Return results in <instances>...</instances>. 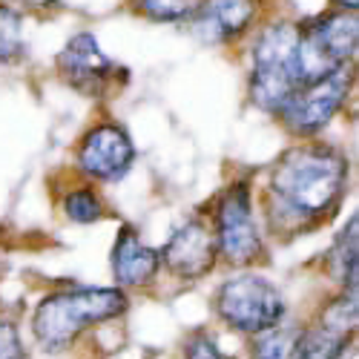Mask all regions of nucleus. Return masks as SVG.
Segmentation results:
<instances>
[{
  "label": "nucleus",
  "instance_id": "obj_1",
  "mask_svg": "<svg viewBox=\"0 0 359 359\" xmlns=\"http://www.w3.org/2000/svg\"><path fill=\"white\" fill-rule=\"evenodd\" d=\"M348 158L339 149L308 141L273 164L267 178V219L273 230H311L327 222L345 196Z\"/></svg>",
  "mask_w": 359,
  "mask_h": 359
},
{
  "label": "nucleus",
  "instance_id": "obj_2",
  "mask_svg": "<svg viewBox=\"0 0 359 359\" xmlns=\"http://www.w3.org/2000/svg\"><path fill=\"white\" fill-rule=\"evenodd\" d=\"M127 313L121 287H75L46 296L32 316V334L49 353L67 351L86 327Z\"/></svg>",
  "mask_w": 359,
  "mask_h": 359
},
{
  "label": "nucleus",
  "instance_id": "obj_3",
  "mask_svg": "<svg viewBox=\"0 0 359 359\" xmlns=\"http://www.w3.org/2000/svg\"><path fill=\"white\" fill-rule=\"evenodd\" d=\"M302 86L299 72V26L279 20L271 23L253 43L250 98L259 109L276 112Z\"/></svg>",
  "mask_w": 359,
  "mask_h": 359
},
{
  "label": "nucleus",
  "instance_id": "obj_4",
  "mask_svg": "<svg viewBox=\"0 0 359 359\" xmlns=\"http://www.w3.org/2000/svg\"><path fill=\"white\" fill-rule=\"evenodd\" d=\"M356 15L345 9L316 18L305 29L299 26V72H302V83L351 67L356 55Z\"/></svg>",
  "mask_w": 359,
  "mask_h": 359
},
{
  "label": "nucleus",
  "instance_id": "obj_5",
  "mask_svg": "<svg viewBox=\"0 0 359 359\" xmlns=\"http://www.w3.org/2000/svg\"><path fill=\"white\" fill-rule=\"evenodd\" d=\"M216 311L238 334L259 337L264 331H273L282 322L285 299L276 285H271L262 276L245 273V276H236L219 287Z\"/></svg>",
  "mask_w": 359,
  "mask_h": 359
},
{
  "label": "nucleus",
  "instance_id": "obj_6",
  "mask_svg": "<svg viewBox=\"0 0 359 359\" xmlns=\"http://www.w3.org/2000/svg\"><path fill=\"white\" fill-rule=\"evenodd\" d=\"M57 75L69 83L75 93L89 98H107L127 83V69L101 52L93 32H78L57 52Z\"/></svg>",
  "mask_w": 359,
  "mask_h": 359
},
{
  "label": "nucleus",
  "instance_id": "obj_7",
  "mask_svg": "<svg viewBox=\"0 0 359 359\" xmlns=\"http://www.w3.org/2000/svg\"><path fill=\"white\" fill-rule=\"evenodd\" d=\"M353 86V69L342 67L325 78L308 81L287 98V104L279 109L285 127L293 135H316L322 127L331 124V118L345 104Z\"/></svg>",
  "mask_w": 359,
  "mask_h": 359
},
{
  "label": "nucleus",
  "instance_id": "obj_8",
  "mask_svg": "<svg viewBox=\"0 0 359 359\" xmlns=\"http://www.w3.org/2000/svg\"><path fill=\"white\" fill-rule=\"evenodd\" d=\"M216 242L230 264H250L262 256V236L253 219V198L248 182H233L216 207Z\"/></svg>",
  "mask_w": 359,
  "mask_h": 359
},
{
  "label": "nucleus",
  "instance_id": "obj_9",
  "mask_svg": "<svg viewBox=\"0 0 359 359\" xmlns=\"http://www.w3.org/2000/svg\"><path fill=\"white\" fill-rule=\"evenodd\" d=\"M216 259H219L216 227L201 216L187 219L172 233L167 248L161 250V264H167L170 273H175L178 279H187V282L210 273Z\"/></svg>",
  "mask_w": 359,
  "mask_h": 359
},
{
  "label": "nucleus",
  "instance_id": "obj_10",
  "mask_svg": "<svg viewBox=\"0 0 359 359\" xmlns=\"http://www.w3.org/2000/svg\"><path fill=\"white\" fill-rule=\"evenodd\" d=\"M135 158L130 135L118 124H101L89 130L78 147V164L89 178L98 182H115L121 178Z\"/></svg>",
  "mask_w": 359,
  "mask_h": 359
},
{
  "label": "nucleus",
  "instance_id": "obj_11",
  "mask_svg": "<svg viewBox=\"0 0 359 359\" xmlns=\"http://www.w3.org/2000/svg\"><path fill=\"white\" fill-rule=\"evenodd\" d=\"M161 253L144 245L138 233L124 224L112 245V276L121 287H144L158 276Z\"/></svg>",
  "mask_w": 359,
  "mask_h": 359
},
{
  "label": "nucleus",
  "instance_id": "obj_12",
  "mask_svg": "<svg viewBox=\"0 0 359 359\" xmlns=\"http://www.w3.org/2000/svg\"><path fill=\"white\" fill-rule=\"evenodd\" d=\"M256 15V0H204L196 12V29L204 41L224 43L245 32Z\"/></svg>",
  "mask_w": 359,
  "mask_h": 359
},
{
  "label": "nucleus",
  "instance_id": "obj_13",
  "mask_svg": "<svg viewBox=\"0 0 359 359\" xmlns=\"http://www.w3.org/2000/svg\"><path fill=\"white\" fill-rule=\"evenodd\" d=\"M302 331L299 327H273L253 337L250 342V359H296L299 348H302Z\"/></svg>",
  "mask_w": 359,
  "mask_h": 359
},
{
  "label": "nucleus",
  "instance_id": "obj_14",
  "mask_svg": "<svg viewBox=\"0 0 359 359\" xmlns=\"http://www.w3.org/2000/svg\"><path fill=\"white\" fill-rule=\"evenodd\" d=\"M327 264H331V273L342 282L345 293H356V219H351L339 233Z\"/></svg>",
  "mask_w": 359,
  "mask_h": 359
},
{
  "label": "nucleus",
  "instance_id": "obj_15",
  "mask_svg": "<svg viewBox=\"0 0 359 359\" xmlns=\"http://www.w3.org/2000/svg\"><path fill=\"white\" fill-rule=\"evenodd\" d=\"M23 57V18L12 6H0V67Z\"/></svg>",
  "mask_w": 359,
  "mask_h": 359
},
{
  "label": "nucleus",
  "instance_id": "obj_16",
  "mask_svg": "<svg viewBox=\"0 0 359 359\" xmlns=\"http://www.w3.org/2000/svg\"><path fill=\"white\" fill-rule=\"evenodd\" d=\"M204 0H138V12L158 23L193 20Z\"/></svg>",
  "mask_w": 359,
  "mask_h": 359
},
{
  "label": "nucleus",
  "instance_id": "obj_17",
  "mask_svg": "<svg viewBox=\"0 0 359 359\" xmlns=\"http://www.w3.org/2000/svg\"><path fill=\"white\" fill-rule=\"evenodd\" d=\"M64 213L75 224H93L104 219V204L93 187H78L64 198Z\"/></svg>",
  "mask_w": 359,
  "mask_h": 359
},
{
  "label": "nucleus",
  "instance_id": "obj_18",
  "mask_svg": "<svg viewBox=\"0 0 359 359\" xmlns=\"http://www.w3.org/2000/svg\"><path fill=\"white\" fill-rule=\"evenodd\" d=\"M345 351V339L337 334H327L322 327L302 337V348H299L296 359H339Z\"/></svg>",
  "mask_w": 359,
  "mask_h": 359
},
{
  "label": "nucleus",
  "instance_id": "obj_19",
  "mask_svg": "<svg viewBox=\"0 0 359 359\" xmlns=\"http://www.w3.org/2000/svg\"><path fill=\"white\" fill-rule=\"evenodd\" d=\"M0 359H26L20 334L9 319H0Z\"/></svg>",
  "mask_w": 359,
  "mask_h": 359
},
{
  "label": "nucleus",
  "instance_id": "obj_20",
  "mask_svg": "<svg viewBox=\"0 0 359 359\" xmlns=\"http://www.w3.org/2000/svg\"><path fill=\"white\" fill-rule=\"evenodd\" d=\"M184 359H227L219 345L213 342V337H207V334H193L184 345Z\"/></svg>",
  "mask_w": 359,
  "mask_h": 359
},
{
  "label": "nucleus",
  "instance_id": "obj_21",
  "mask_svg": "<svg viewBox=\"0 0 359 359\" xmlns=\"http://www.w3.org/2000/svg\"><path fill=\"white\" fill-rule=\"evenodd\" d=\"M337 4H342V6L348 9V12H353V9H356V4H359V0H337Z\"/></svg>",
  "mask_w": 359,
  "mask_h": 359
},
{
  "label": "nucleus",
  "instance_id": "obj_22",
  "mask_svg": "<svg viewBox=\"0 0 359 359\" xmlns=\"http://www.w3.org/2000/svg\"><path fill=\"white\" fill-rule=\"evenodd\" d=\"M32 4H41V6H46V4H55V0H32Z\"/></svg>",
  "mask_w": 359,
  "mask_h": 359
}]
</instances>
